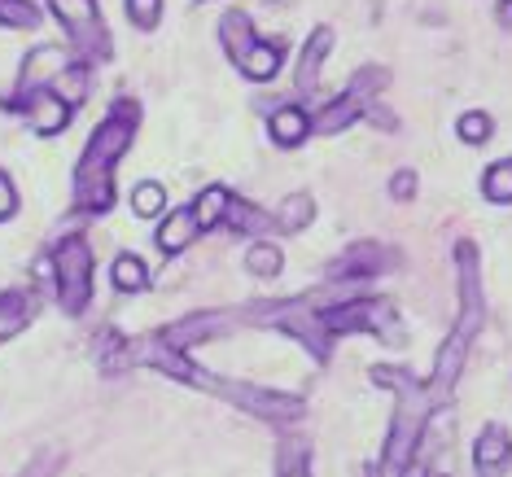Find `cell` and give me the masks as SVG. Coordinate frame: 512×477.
<instances>
[{"mask_svg": "<svg viewBox=\"0 0 512 477\" xmlns=\"http://www.w3.org/2000/svg\"><path fill=\"white\" fill-rule=\"evenodd\" d=\"M40 5H31V0H0V27L9 31H36L40 27Z\"/></svg>", "mask_w": 512, "mask_h": 477, "instance_id": "484cf974", "label": "cell"}, {"mask_svg": "<svg viewBox=\"0 0 512 477\" xmlns=\"http://www.w3.org/2000/svg\"><path fill=\"white\" fill-rule=\"evenodd\" d=\"M57 469H62V451H40L18 477H57Z\"/></svg>", "mask_w": 512, "mask_h": 477, "instance_id": "4dcf8cb0", "label": "cell"}, {"mask_svg": "<svg viewBox=\"0 0 512 477\" xmlns=\"http://www.w3.org/2000/svg\"><path fill=\"white\" fill-rule=\"evenodd\" d=\"M14 110L27 114V123H31V132L36 136H57L66 123H71V106H66L53 88L22 92V97H14Z\"/></svg>", "mask_w": 512, "mask_h": 477, "instance_id": "ba28073f", "label": "cell"}, {"mask_svg": "<svg viewBox=\"0 0 512 477\" xmlns=\"http://www.w3.org/2000/svg\"><path fill=\"white\" fill-rule=\"evenodd\" d=\"M416 189H421V180H416V171H394V180H390V197L394 202H412Z\"/></svg>", "mask_w": 512, "mask_h": 477, "instance_id": "1f68e13d", "label": "cell"}, {"mask_svg": "<svg viewBox=\"0 0 512 477\" xmlns=\"http://www.w3.org/2000/svg\"><path fill=\"white\" fill-rule=\"evenodd\" d=\"M267 132H272V141L281 149H294L311 136V114L302 106H294V101H289V106H276L272 119H267Z\"/></svg>", "mask_w": 512, "mask_h": 477, "instance_id": "9a60e30c", "label": "cell"}, {"mask_svg": "<svg viewBox=\"0 0 512 477\" xmlns=\"http://www.w3.org/2000/svg\"><path fill=\"white\" fill-rule=\"evenodd\" d=\"M272 219H276V232H285V237L289 232H302L311 219H316V202H311L307 193H289L285 202L272 211Z\"/></svg>", "mask_w": 512, "mask_h": 477, "instance_id": "ffe728a7", "label": "cell"}, {"mask_svg": "<svg viewBox=\"0 0 512 477\" xmlns=\"http://www.w3.org/2000/svg\"><path fill=\"white\" fill-rule=\"evenodd\" d=\"M110 281L119 294H141V289L149 285V272H145V263L136 259V254H119L110 267Z\"/></svg>", "mask_w": 512, "mask_h": 477, "instance_id": "d4e9b609", "label": "cell"}, {"mask_svg": "<svg viewBox=\"0 0 512 477\" xmlns=\"http://www.w3.org/2000/svg\"><path fill=\"white\" fill-rule=\"evenodd\" d=\"M88 84H92V75H88V62H84V57H79V62H71V66H66V71L62 75H57L53 79V92H57V97H62L66 101V106H84V97H88Z\"/></svg>", "mask_w": 512, "mask_h": 477, "instance_id": "44dd1931", "label": "cell"}, {"mask_svg": "<svg viewBox=\"0 0 512 477\" xmlns=\"http://www.w3.org/2000/svg\"><path fill=\"white\" fill-rule=\"evenodd\" d=\"M197 237H202V228H197L193 206H176V211L162 215L154 246H158V254H167V259H171V254H184V250H189Z\"/></svg>", "mask_w": 512, "mask_h": 477, "instance_id": "4fadbf2b", "label": "cell"}, {"mask_svg": "<svg viewBox=\"0 0 512 477\" xmlns=\"http://www.w3.org/2000/svg\"><path fill=\"white\" fill-rule=\"evenodd\" d=\"M499 18L512 22V0H499Z\"/></svg>", "mask_w": 512, "mask_h": 477, "instance_id": "836d02e7", "label": "cell"}, {"mask_svg": "<svg viewBox=\"0 0 512 477\" xmlns=\"http://www.w3.org/2000/svg\"><path fill=\"white\" fill-rule=\"evenodd\" d=\"M482 197L495 206H512V158H499L482 176Z\"/></svg>", "mask_w": 512, "mask_h": 477, "instance_id": "cb8c5ba5", "label": "cell"}, {"mask_svg": "<svg viewBox=\"0 0 512 477\" xmlns=\"http://www.w3.org/2000/svg\"><path fill=\"white\" fill-rule=\"evenodd\" d=\"M390 263H394V259L377 246V241H359V246H351V250L342 254V259L333 263V276H329V281H342V285L372 281V276H381Z\"/></svg>", "mask_w": 512, "mask_h": 477, "instance_id": "30bf717a", "label": "cell"}, {"mask_svg": "<svg viewBox=\"0 0 512 477\" xmlns=\"http://www.w3.org/2000/svg\"><path fill=\"white\" fill-rule=\"evenodd\" d=\"M49 14L62 22V31L71 36L84 62H106L110 57V31L101 22L97 0H49Z\"/></svg>", "mask_w": 512, "mask_h": 477, "instance_id": "8992f818", "label": "cell"}, {"mask_svg": "<svg viewBox=\"0 0 512 477\" xmlns=\"http://www.w3.org/2000/svg\"><path fill=\"white\" fill-rule=\"evenodd\" d=\"M18 211V193H14V180L0 171V219H9Z\"/></svg>", "mask_w": 512, "mask_h": 477, "instance_id": "d6a6232c", "label": "cell"}, {"mask_svg": "<svg viewBox=\"0 0 512 477\" xmlns=\"http://www.w3.org/2000/svg\"><path fill=\"white\" fill-rule=\"evenodd\" d=\"M281 267H285V254H281L276 241H254V246L246 250V272L259 276V281H276Z\"/></svg>", "mask_w": 512, "mask_h": 477, "instance_id": "603a6c76", "label": "cell"}, {"mask_svg": "<svg viewBox=\"0 0 512 477\" xmlns=\"http://www.w3.org/2000/svg\"><path fill=\"white\" fill-rule=\"evenodd\" d=\"M237 71L246 75V79H254V84H272V79L281 75V44H267V40L259 36L246 53H241Z\"/></svg>", "mask_w": 512, "mask_h": 477, "instance_id": "e0dca14e", "label": "cell"}, {"mask_svg": "<svg viewBox=\"0 0 512 477\" xmlns=\"http://www.w3.org/2000/svg\"><path fill=\"white\" fill-rule=\"evenodd\" d=\"M368 381L377 390L394 394V421H390V434H386L381 469H386V477H407V464H412L416 451H421V438L429 429V416H434L438 399L429 394L425 381H416L412 372L399 368V364H377L368 372Z\"/></svg>", "mask_w": 512, "mask_h": 477, "instance_id": "7a4b0ae2", "label": "cell"}, {"mask_svg": "<svg viewBox=\"0 0 512 477\" xmlns=\"http://www.w3.org/2000/svg\"><path fill=\"white\" fill-rule=\"evenodd\" d=\"M512 460V434L504 425H482V434L473 442V469L477 477H499Z\"/></svg>", "mask_w": 512, "mask_h": 477, "instance_id": "8fae6325", "label": "cell"}, {"mask_svg": "<svg viewBox=\"0 0 512 477\" xmlns=\"http://www.w3.org/2000/svg\"><path fill=\"white\" fill-rule=\"evenodd\" d=\"M228 202H232V193L224 189V184H206V189L197 193V202H193L197 228H202V232H211V228L224 224V219H228Z\"/></svg>", "mask_w": 512, "mask_h": 477, "instance_id": "d6986e66", "label": "cell"}, {"mask_svg": "<svg viewBox=\"0 0 512 477\" xmlns=\"http://www.w3.org/2000/svg\"><path fill=\"white\" fill-rule=\"evenodd\" d=\"M136 119H141V110H136L132 101H119V106L97 123V132H92V141L84 145L79 167H75V206L97 211V215L114 206V162L132 149Z\"/></svg>", "mask_w": 512, "mask_h": 477, "instance_id": "3957f363", "label": "cell"}, {"mask_svg": "<svg viewBox=\"0 0 512 477\" xmlns=\"http://www.w3.org/2000/svg\"><path fill=\"white\" fill-rule=\"evenodd\" d=\"M123 9L136 31H154L162 22V0H123Z\"/></svg>", "mask_w": 512, "mask_h": 477, "instance_id": "f546056e", "label": "cell"}, {"mask_svg": "<svg viewBox=\"0 0 512 477\" xmlns=\"http://www.w3.org/2000/svg\"><path fill=\"white\" fill-rule=\"evenodd\" d=\"M31 320V298L18 294V289H9V294H0V342H9V337H18L27 329Z\"/></svg>", "mask_w": 512, "mask_h": 477, "instance_id": "7402d4cb", "label": "cell"}, {"mask_svg": "<svg viewBox=\"0 0 512 477\" xmlns=\"http://www.w3.org/2000/svg\"><path fill=\"white\" fill-rule=\"evenodd\" d=\"M71 62H79V57L71 49H62V44H44V49H31L27 62H22V75H18V92L14 97H22V92H36V88H49L57 75L66 71Z\"/></svg>", "mask_w": 512, "mask_h": 477, "instance_id": "9c48e42d", "label": "cell"}, {"mask_svg": "<svg viewBox=\"0 0 512 477\" xmlns=\"http://www.w3.org/2000/svg\"><path fill=\"white\" fill-rule=\"evenodd\" d=\"M232 329H241V324H237V311H193V316L167 324V329H162L158 337H162L167 346H176V351L189 355L193 346L211 342V337H219V333H232Z\"/></svg>", "mask_w": 512, "mask_h": 477, "instance_id": "52a82bcc", "label": "cell"}, {"mask_svg": "<svg viewBox=\"0 0 512 477\" xmlns=\"http://www.w3.org/2000/svg\"><path fill=\"white\" fill-rule=\"evenodd\" d=\"M224 224H228L232 232H241V237H250V241H267V232H276V219L267 215L263 206L246 202V197H232Z\"/></svg>", "mask_w": 512, "mask_h": 477, "instance_id": "2e32d148", "label": "cell"}, {"mask_svg": "<svg viewBox=\"0 0 512 477\" xmlns=\"http://www.w3.org/2000/svg\"><path fill=\"white\" fill-rule=\"evenodd\" d=\"M281 477H307V464H294V469H285Z\"/></svg>", "mask_w": 512, "mask_h": 477, "instance_id": "e575fe53", "label": "cell"}, {"mask_svg": "<svg viewBox=\"0 0 512 477\" xmlns=\"http://www.w3.org/2000/svg\"><path fill=\"white\" fill-rule=\"evenodd\" d=\"M491 132H495V123H491L486 110H469V114H460V123H456V136L464 145H486Z\"/></svg>", "mask_w": 512, "mask_h": 477, "instance_id": "f1b7e54d", "label": "cell"}, {"mask_svg": "<svg viewBox=\"0 0 512 477\" xmlns=\"http://www.w3.org/2000/svg\"><path fill=\"white\" fill-rule=\"evenodd\" d=\"M386 84H390V71H386V66H364V71H359L351 84H346V92H351L355 101H364V106H368V101L377 97V92L386 88Z\"/></svg>", "mask_w": 512, "mask_h": 477, "instance_id": "83f0119b", "label": "cell"}, {"mask_svg": "<svg viewBox=\"0 0 512 477\" xmlns=\"http://www.w3.org/2000/svg\"><path fill=\"white\" fill-rule=\"evenodd\" d=\"M333 44H337V36H333V27H316L307 36V44H302V53H298V66H294V79H298V92H316V84H320V71H324V57L333 53Z\"/></svg>", "mask_w": 512, "mask_h": 477, "instance_id": "7c38bea8", "label": "cell"}, {"mask_svg": "<svg viewBox=\"0 0 512 477\" xmlns=\"http://www.w3.org/2000/svg\"><path fill=\"white\" fill-rule=\"evenodd\" d=\"M49 272H53V289L62 311H79L92 302V246L84 237H62L49 254Z\"/></svg>", "mask_w": 512, "mask_h": 477, "instance_id": "5b68a950", "label": "cell"}, {"mask_svg": "<svg viewBox=\"0 0 512 477\" xmlns=\"http://www.w3.org/2000/svg\"><path fill=\"white\" fill-rule=\"evenodd\" d=\"M456 272H460V311H456V324H451L447 342L438 346V359H434V372H429V394L442 403L456 394V381L464 364H469V351L482 333V320H486V298H482V259H477V246L473 241H460L456 246Z\"/></svg>", "mask_w": 512, "mask_h": 477, "instance_id": "6da1fadb", "label": "cell"}, {"mask_svg": "<svg viewBox=\"0 0 512 477\" xmlns=\"http://www.w3.org/2000/svg\"><path fill=\"white\" fill-rule=\"evenodd\" d=\"M219 40H224V49L232 57V66L241 62V53L250 49L254 40H259V31H254V22L241 14V9H232V14H224V22H219Z\"/></svg>", "mask_w": 512, "mask_h": 477, "instance_id": "ac0fdd59", "label": "cell"}, {"mask_svg": "<svg viewBox=\"0 0 512 477\" xmlns=\"http://www.w3.org/2000/svg\"><path fill=\"white\" fill-rule=\"evenodd\" d=\"M324 329L333 337H346V333H372L381 337V342L399 346L407 329L399 320V311H394L390 298H346L337 302V307H324Z\"/></svg>", "mask_w": 512, "mask_h": 477, "instance_id": "277c9868", "label": "cell"}, {"mask_svg": "<svg viewBox=\"0 0 512 477\" xmlns=\"http://www.w3.org/2000/svg\"><path fill=\"white\" fill-rule=\"evenodd\" d=\"M364 119V101H355L351 92H342L337 101H324L320 114H311V136H342L351 123Z\"/></svg>", "mask_w": 512, "mask_h": 477, "instance_id": "5bb4252c", "label": "cell"}, {"mask_svg": "<svg viewBox=\"0 0 512 477\" xmlns=\"http://www.w3.org/2000/svg\"><path fill=\"white\" fill-rule=\"evenodd\" d=\"M162 206H167V189H162L158 180H141V184L132 189V211L141 215V219L162 215Z\"/></svg>", "mask_w": 512, "mask_h": 477, "instance_id": "4316f807", "label": "cell"}]
</instances>
